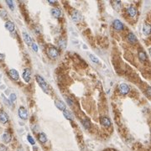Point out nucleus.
Segmentation results:
<instances>
[{"instance_id":"1","label":"nucleus","mask_w":151,"mask_h":151,"mask_svg":"<svg viewBox=\"0 0 151 151\" xmlns=\"http://www.w3.org/2000/svg\"><path fill=\"white\" fill-rule=\"evenodd\" d=\"M35 78H36V81H37L38 84H39L40 87L43 89L44 92L46 93H49V86H48V84L46 83V81H45L40 75L36 76Z\"/></svg>"},{"instance_id":"2","label":"nucleus","mask_w":151,"mask_h":151,"mask_svg":"<svg viewBox=\"0 0 151 151\" xmlns=\"http://www.w3.org/2000/svg\"><path fill=\"white\" fill-rule=\"evenodd\" d=\"M19 116L21 119H24V120L28 118V112L24 107H20L19 108Z\"/></svg>"},{"instance_id":"3","label":"nucleus","mask_w":151,"mask_h":151,"mask_svg":"<svg viewBox=\"0 0 151 151\" xmlns=\"http://www.w3.org/2000/svg\"><path fill=\"white\" fill-rule=\"evenodd\" d=\"M30 77H31V71L29 68H26L24 72H23V78L26 82H29L30 81Z\"/></svg>"},{"instance_id":"4","label":"nucleus","mask_w":151,"mask_h":151,"mask_svg":"<svg viewBox=\"0 0 151 151\" xmlns=\"http://www.w3.org/2000/svg\"><path fill=\"white\" fill-rule=\"evenodd\" d=\"M48 55H49L51 58H56L59 55V52L55 48L50 47L49 49H48Z\"/></svg>"},{"instance_id":"5","label":"nucleus","mask_w":151,"mask_h":151,"mask_svg":"<svg viewBox=\"0 0 151 151\" xmlns=\"http://www.w3.org/2000/svg\"><path fill=\"white\" fill-rule=\"evenodd\" d=\"M119 90H120V92L122 94L125 95L129 92V87L127 84H125V83H122L120 87H119Z\"/></svg>"},{"instance_id":"6","label":"nucleus","mask_w":151,"mask_h":151,"mask_svg":"<svg viewBox=\"0 0 151 151\" xmlns=\"http://www.w3.org/2000/svg\"><path fill=\"white\" fill-rule=\"evenodd\" d=\"M72 19H73L75 22H78V21L82 19L81 14L77 11V10H74L73 13H72Z\"/></svg>"},{"instance_id":"7","label":"nucleus","mask_w":151,"mask_h":151,"mask_svg":"<svg viewBox=\"0 0 151 151\" xmlns=\"http://www.w3.org/2000/svg\"><path fill=\"white\" fill-rule=\"evenodd\" d=\"M9 76L13 80H14V81H17V80H19V72H18L16 70H14V69H12V70L9 71Z\"/></svg>"},{"instance_id":"8","label":"nucleus","mask_w":151,"mask_h":151,"mask_svg":"<svg viewBox=\"0 0 151 151\" xmlns=\"http://www.w3.org/2000/svg\"><path fill=\"white\" fill-rule=\"evenodd\" d=\"M113 27L115 28V29L117 30H121L123 29V23L121 22L118 19H116V20L113 21Z\"/></svg>"},{"instance_id":"9","label":"nucleus","mask_w":151,"mask_h":151,"mask_svg":"<svg viewBox=\"0 0 151 151\" xmlns=\"http://www.w3.org/2000/svg\"><path fill=\"white\" fill-rule=\"evenodd\" d=\"M8 121V117L5 112H0V122L2 123H6Z\"/></svg>"},{"instance_id":"10","label":"nucleus","mask_w":151,"mask_h":151,"mask_svg":"<svg viewBox=\"0 0 151 151\" xmlns=\"http://www.w3.org/2000/svg\"><path fill=\"white\" fill-rule=\"evenodd\" d=\"M55 106L57 107V108H59V109L61 110V111H65V110H66V105H65V103L62 102V101L55 100Z\"/></svg>"},{"instance_id":"11","label":"nucleus","mask_w":151,"mask_h":151,"mask_svg":"<svg viewBox=\"0 0 151 151\" xmlns=\"http://www.w3.org/2000/svg\"><path fill=\"white\" fill-rule=\"evenodd\" d=\"M23 36H24V40H25V41L26 42L27 45H32V39H31V37H30L26 32L23 33Z\"/></svg>"},{"instance_id":"12","label":"nucleus","mask_w":151,"mask_h":151,"mask_svg":"<svg viewBox=\"0 0 151 151\" xmlns=\"http://www.w3.org/2000/svg\"><path fill=\"white\" fill-rule=\"evenodd\" d=\"M101 123L104 127H109L111 125V121L109 120V118H108L107 117H102L101 118Z\"/></svg>"},{"instance_id":"13","label":"nucleus","mask_w":151,"mask_h":151,"mask_svg":"<svg viewBox=\"0 0 151 151\" xmlns=\"http://www.w3.org/2000/svg\"><path fill=\"white\" fill-rule=\"evenodd\" d=\"M5 27L10 32H13V30H14V25H13V23L11 22V21H7V22L5 23Z\"/></svg>"},{"instance_id":"14","label":"nucleus","mask_w":151,"mask_h":151,"mask_svg":"<svg viewBox=\"0 0 151 151\" xmlns=\"http://www.w3.org/2000/svg\"><path fill=\"white\" fill-rule=\"evenodd\" d=\"M127 12H128V13L130 15L131 17H134L136 15V13H137V10H136L135 8L133 7V6H130L129 8H128Z\"/></svg>"},{"instance_id":"15","label":"nucleus","mask_w":151,"mask_h":151,"mask_svg":"<svg viewBox=\"0 0 151 151\" xmlns=\"http://www.w3.org/2000/svg\"><path fill=\"white\" fill-rule=\"evenodd\" d=\"M51 13L55 18H60L61 16V12L59 8H52L51 9Z\"/></svg>"},{"instance_id":"16","label":"nucleus","mask_w":151,"mask_h":151,"mask_svg":"<svg viewBox=\"0 0 151 151\" xmlns=\"http://www.w3.org/2000/svg\"><path fill=\"white\" fill-rule=\"evenodd\" d=\"M2 139L4 140V143H9L10 140H11V135H10L8 133H4L2 136Z\"/></svg>"},{"instance_id":"17","label":"nucleus","mask_w":151,"mask_h":151,"mask_svg":"<svg viewBox=\"0 0 151 151\" xmlns=\"http://www.w3.org/2000/svg\"><path fill=\"white\" fill-rule=\"evenodd\" d=\"M150 29H151V27L149 25H144L143 27V32L144 34L146 35H149L150 34Z\"/></svg>"},{"instance_id":"18","label":"nucleus","mask_w":151,"mask_h":151,"mask_svg":"<svg viewBox=\"0 0 151 151\" xmlns=\"http://www.w3.org/2000/svg\"><path fill=\"white\" fill-rule=\"evenodd\" d=\"M38 138L40 140L41 143H45V142L47 141V138H46V135H45L44 133H40L38 136Z\"/></svg>"},{"instance_id":"19","label":"nucleus","mask_w":151,"mask_h":151,"mask_svg":"<svg viewBox=\"0 0 151 151\" xmlns=\"http://www.w3.org/2000/svg\"><path fill=\"white\" fill-rule=\"evenodd\" d=\"M58 44H59V46H60L61 49H66V41L65 39H60Z\"/></svg>"},{"instance_id":"20","label":"nucleus","mask_w":151,"mask_h":151,"mask_svg":"<svg viewBox=\"0 0 151 151\" xmlns=\"http://www.w3.org/2000/svg\"><path fill=\"white\" fill-rule=\"evenodd\" d=\"M128 41L132 42V43H134V42L137 41V38H136V36L134 35V34L130 33V34L128 35Z\"/></svg>"},{"instance_id":"21","label":"nucleus","mask_w":151,"mask_h":151,"mask_svg":"<svg viewBox=\"0 0 151 151\" xmlns=\"http://www.w3.org/2000/svg\"><path fill=\"white\" fill-rule=\"evenodd\" d=\"M63 115H64V117H66V118L69 119V120H71V119H72L71 113L69 111H67V110H65V111H63Z\"/></svg>"},{"instance_id":"22","label":"nucleus","mask_w":151,"mask_h":151,"mask_svg":"<svg viewBox=\"0 0 151 151\" xmlns=\"http://www.w3.org/2000/svg\"><path fill=\"white\" fill-rule=\"evenodd\" d=\"M89 58L91 59V60H92L93 63H96V64L99 63V59L96 56H95L94 55H92V54H89Z\"/></svg>"},{"instance_id":"23","label":"nucleus","mask_w":151,"mask_h":151,"mask_svg":"<svg viewBox=\"0 0 151 151\" xmlns=\"http://www.w3.org/2000/svg\"><path fill=\"white\" fill-rule=\"evenodd\" d=\"M138 57L141 60H145L147 59V56H146V54L144 52H139L138 53Z\"/></svg>"},{"instance_id":"24","label":"nucleus","mask_w":151,"mask_h":151,"mask_svg":"<svg viewBox=\"0 0 151 151\" xmlns=\"http://www.w3.org/2000/svg\"><path fill=\"white\" fill-rule=\"evenodd\" d=\"M1 96H2V98H3V100H4V103L7 104L8 106H11V105H12V102H10L9 100H8L7 98H6L5 96H4V94H1Z\"/></svg>"},{"instance_id":"25","label":"nucleus","mask_w":151,"mask_h":151,"mask_svg":"<svg viewBox=\"0 0 151 151\" xmlns=\"http://www.w3.org/2000/svg\"><path fill=\"white\" fill-rule=\"evenodd\" d=\"M0 16L3 18V19H6L7 18V12L4 9H0Z\"/></svg>"},{"instance_id":"26","label":"nucleus","mask_w":151,"mask_h":151,"mask_svg":"<svg viewBox=\"0 0 151 151\" xmlns=\"http://www.w3.org/2000/svg\"><path fill=\"white\" fill-rule=\"evenodd\" d=\"M6 3H7V4L8 5V7H9L12 10L14 9V6H13V1H10V0H7V1H6Z\"/></svg>"},{"instance_id":"27","label":"nucleus","mask_w":151,"mask_h":151,"mask_svg":"<svg viewBox=\"0 0 151 151\" xmlns=\"http://www.w3.org/2000/svg\"><path fill=\"white\" fill-rule=\"evenodd\" d=\"M16 95L14 94V93H11L10 94V96H9V101L11 102H14L15 100H16Z\"/></svg>"},{"instance_id":"28","label":"nucleus","mask_w":151,"mask_h":151,"mask_svg":"<svg viewBox=\"0 0 151 151\" xmlns=\"http://www.w3.org/2000/svg\"><path fill=\"white\" fill-rule=\"evenodd\" d=\"M27 138H28V141L29 142V143H31V144H34V143H35V142H34V138H33L32 137H31V136H30V135H28V136H27Z\"/></svg>"},{"instance_id":"29","label":"nucleus","mask_w":151,"mask_h":151,"mask_svg":"<svg viewBox=\"0 0 151 151\" xmlns=\"http://www.w3.org/2000/svg\"><path fill=\"white\" fill-rule=\"evenodd\" d=\"M82 123H83V125L86 127L87 128H90V123H89V121L88 120H83V122H82Z\"/></svg>"},{"instance_id":"30","label":"nucleus","mask_w":151,"mask_h":151,"mask_svg":"<svg viewBox=\"0 0 151 151\" xmlns=\"http://www.w3.org/2000/svg\"><path fill=\"white\" fill-rule=\"evenodd\" d=\"M32 45V48H33V50H34V51H36V52H37V51H38V50H39V49H38V46H37V45H36L35 43H32V45Z\"/></svg>"},{"instance_id":"31","label":"nucleus","mask_w":151,"mask_h":151,"mask_svg":"<svg viewBox=\"0 0 151 151\" xmlns=\"http://www.w3.org/2000/svg\"><path fill=\"white\" fill-rule=\"evenodd\" d=\"M67 102H68V104H69V105H72V104H73V102H72V101L71 100V99H69V98H67Z\"/></svg>"},{"instance_id":"32","label":"nucleus","mask_w":151,"mask_h":151,"mask_svg":"<svg viewBox=\"0 0 151 151\" xmlns=\"http://www.w3.org/2000/svg\"><path fill=\"white\" fill-rule=\"evenodd\" d=\"M4 54H1V53H0V60H4Z\"/></svg>"},{"instance_id":"33","label":"nucleus","mask_w":151,"mask_h":151,"mask_svg":"<svg viewBox=\"0 0 151 151\" xmlns=\"http://www.w3.org/2000/svg\"><path fill=\"white\" fill-rule=\"evenodd\" d=\"M147 93H148V96H150V87H148V90H147Z\"/></svg>"},{"instance_id":"34","label":"nucleus","mask_w":151,"mask_h":151,"mask_svg":"<svg viewBox=\"0 0 151 151\" xmlns=\"http://www.w3.org/2000/svg\"><path fill=\"white\" fill-rule=\"evenodd\" d=\"M49 3H50V4H55L56 2H55V1H54V0H51V1L50 0Z\"/></svg>"},{"instance_id":"35","label":"nucleus","mask_w":151,"mask_h":151,"mask_svg":"<svg viewBox=\"0 0 151 151\" xmlns=\"http://www.w3.org/2000/svg\"><path fill=\"white\" fill-rule=\"evenodd\" d=\"M83 48H84V49H87V45H83Z\"/></svg>"},{"instance_id":"36","label":"nucleus","mask_w":151,"mask_h":151,"mask_svg":"<svg viewBox=\"0 0 151 151\" xmlns=\"http://www.w3.org/2000/svg\"><path fill=\"white\" fill-rule=\"evenodd\" d=\"M18 151H24V150H23V149H22V148H19V150H18Z\"/></svg>"}]
</instances>
